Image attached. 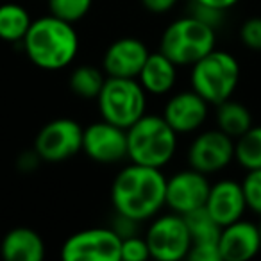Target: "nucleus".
Listing matches in <instances>:
<instances>
[{
  "mask_svg": "<svg viewBox=\"0 0 261 261\" xmlns=\"http://www.w3.org/2000/svg\"><path fill=\"white\" fill-rule=\"evenodd\" d=\"M95 100L102 120L129 129L147 113L149 95L138 83V79L106 77L100 93Z\"/></svg>",
  "mask_w": 261,
  "mask_h": 261,
  "instance_id": "6",
  "label": "nucleus"
},
{
  "mask_svg": "<svg viewBox=\"0 0 261 261\" xmlns=\"http://www.w3.org/2000/svg\"><path fill=\"white\" fill-rule=\"evenodd\" d=\"M167 177L163 168L130 161L116 174L109 190L113 211L138 222H149L165 207Z\"/></svg>",
  "mask_w": 261,
  "mask_h": 261,
  "instance_id": "1",
  "label": "nucleus"
},
{
  "mask_svg": "<svg viewBox=\"0 0 261 261\" xmlns=\"http://www.w3.org/2000/svg\"><path fill=\"white\" fill-rule=\"evenodd\" d=\"M186 161L206 175L218 174L234 161V140L217 127L197 130L186 150Z\"/></svg>",
  "mask_w": 261,
  "mask_h": 261,
  "instance_id": "9",
  "label": "nucleus"
},
{
  "mask_svg": "<svg viewBox=\"0 0 261 261\" xmlns=\"http://www.w3.org/2000/svg\"><path fill=\"white\" fill-rule=\"evenodd\" d=\"M211 182L206 174L188 167L167 177L165 190V207L177 215H188L204 207L210 193Z\"/></svg>",
  "mask_w": 261,
  "mask_h": 261,
  "instance_id": "11",
  "label": "nucleus"
},
{
  "mask_svg": "<svg viewBox=\"0 0 261 261\" xmlns=\"http://www.w3.org/2000/svg\"><path fill=\"white\" fill-rule=\"evenodd\" d=\"M33 23L31 13L16 2L0 4V40L8 43H22Z\"/></svg>",
  "mask_w": 261,
  "mask_h": 261,
  "instance_id": "20",
  "label": "nucleus"
},
{
  "mask_svg": "<svg viewBox=\"0 0 261 261\" xmlns=\"http://www.w3.org/2000/svg\"><path fill=\"white\" fill-rule=\"evenodd\" d=\"M150 50L142 40L123 36L111 41L102 56V70L106 77H129L136 79L149 58Z\"/></svg>",
  "mask_w": 261,
  "mask_h": 261,
  "instance_id": "14",
  "label": "nucleus"
},
{
  "mask_svg": "<svg viewBox=\"0 0 261 261\" xmlns=\"http://www.w3.org/2000/svg\"><path fill=\"white\" fill-rule=\"evenodd\" d=\"M186 259L190 261H222L218 243L213 242H195L192 243Z\"/></svg>",
  "mask_w": 261,
  "mask_h": 261,
  "instance_id": "28",
  "label": "nucleus"
},
{
  "mask_svg": "<svg viewBox=\"0 0 261 261\" xmlns=\"http://www.w3.org/2000/svg\"><path fill=\"white\" fill-rule=\"evenodd\" d=\"M163 118L179 136L193 135L202 129L210 116V104L197 91L182 90L170 95L163 106Z\"/></svg>",
  "mask_w": 261,
  "mask_h": 261,
  "instance_id": "13",
  "label": "nucleus"
},
{
  "mask_svg": "<svg viewBox=\"0 0 261 261\" xmlns=\"http://www.w3.org/2000/svg\"><path fill=\"white\" fill-rule=\"evenodd\" d=\"M257 225H259V234H261V217H259V224H257Z\"/></svg>",
  "mask_w": 261,
  "mask_h": 261,
  "instance_id": "33",
  "label": "nucleus"
},
{
  "mask_svg": "<svg viewBox=\"0 0 261 261\" xmlns=\"http://www.w3.org/2000/svg\"><path fill=\"white\" fill-rule=\"evenodd\" d=\"M83 152L98 165L127 160V129L108 120H98L83 129Z\"/></svg>",
  "mask_w": 261,
  "mask_h": 261,
  "instance_id": "12",
  "label": "nucleus"
},
{
  "mask_svg": "<svg viewBox=\"0 0 261 261\" xmlns=\"http://www.w3.org/2000/svg\"><path fill=\"white\" fill-rule=\"evenodd\" d=\"M222 261H249L261 250L259 225L245 218L222 227L218 236Z\"/></svg>",
  "mask_w": 261,
  "mask_h": 261,
  "instance_id": "15",
  "label": "nucleus"
},
{
  "mask_svg": "<svg viewBox=\"0 0 261 261\" xmlns=\"http://www.w3.org/2000/svg\"><path fill=\"white\" fill-rule=\"evenodd\" d=\"M240 41L252 52H261V16H250L240 27Z\"/></svg>",
  "mask_w": 261,
  "mask_h": 261,
  "instance_id": "27",
  "label": "nucleus"
},
{
  "mask_svg": "<svg viewBox=\"0 0 261 261\" xmlns=\"http://www.w3.org/2000/svg\"><path fill=\"white\" fill-rule=\"evenodd\" d=\"M190 88L210 106H217L234 95L240 83V63L231 52L215 47L190 66Z\"/></svg>",
  "mask_w": 261,
  "mask_h": 261,
  "instance_id": "5",
  "label": "nucleus"
},
{
  "mask_svg": "<svg viewBox=\"0 0 261 261\" xmlns=\"http://www.w3.org/2000/svg\"><path fill=\"white\" fill-rule=\"evenodd\" d=\"M122 238L111 227H88L65 240L61 257L65 261H120Z\"/></svg>",
  "mask_w": 261,
  "mask_h": 261,
  "instance_id": "10",
  "label": "nucleus"
},
{
  "mask_svg": "<svg viewBox=\"0 0 261 261\" xmlns=\"http://www.w3.org/2000/svg\"><path fill=\"white\" fill-rule=\"evenodd\" d=\"M215 122H217V129L231 136L232 140L240 138L245 130L254 125L252 113L249 111V108L232 97L215 106Z\"/></svg>",
  "mask_w": 261,
  "mask_h": 261,
  "instance_id": "19",
  "label": "nucleus"
},
{
  "mask_svg": "<svg viewBox=\"0 0 261 261\" xmlns=\"http://www.w3.org/2000/svg\"><path fill=\"white\" fill-rule=\"evenodd\" d=\"M93 0H47L48 13L75 25L91 11Z\"/></svg>",
  "mask_w": 261,
  "mask_h": 261,
  "instance_id": "24",
  "label": "nucleus"
},
{
  "mask_svg": "<svg viewBox=\"0 0 261 261\" xmlns=\"http://www.w3.org/2000/svg\"><path fill=\"white\" fill-rule=\"evenodd\" d=\"M41 163V158L38 156L36 150H29V152H23L18 160V168L23 172H33L38 168V165Z\"/></svg>",
  "mask_w": 261,
  "mask_h": 261,
  "instance_id": "31",
  "label": "nucleus"
},
{
  "mask_svg": "<svg viewBox=\"0 0 261 261\" xmlns=\"http://www.w3.org/2000/svg\"><path fill=\"white\" fill-rule=\"evenodd\" d=\"M142 6L154 15H165L179 4V0H140Z\"/></svg>",
  "mask_w": 261,
  "mask_h": 261,
  "instance_id": "30",
  "label": "nucleus"
},
{
  "mask_svg": "<svg viewBox=\"0 0 261 261\" xmlns=\"http://www.w3.org/2000/svg\"><path fill=\"white\" fill-rule=\"evenodd\" d=\"M79 34L75 25L54 15L33 18L22 41V48L29 61L45 72H58L75 61L79 54Z\"/></svg>",
  "mask_w": 261,
  "mask_h": 261,
  "instance_id": "2",
  "label": "nucleus"
},
{
  "mask_svg": "<svg viewBox=\"0 0 261 261\" xmlns=\"http://www.w3.org/2000/svg\"><path fill=\"white\" fill-rule=\"evenodd\" d=\"M185 220L190 229V234H192V243L195 242L218 243V236H220L222 227L210 217V213L204 207L185 215Z\"/></svg>",
  "mask_w": 261,
  "mask_h": 261,
  "instance_id": "23",
  "label": "nucleus"
},
{
  "mask_svg": "<svg viewBox=\"0 0 261 261\" xmlns=\"http://www.w3.org/2000/svg\"><path fill=\"white\" fill-rule=\"evenodd\" d=\"M240 182L245 195L247 210L261 217V168L245 170V175Z\"/></svg>",
  "mask_w": 261,
  "mask_h": 261,
  "instance_id": "25",
  "label": "nucleus"
},
{
  "mask_svg": "<svg viewBox=\"0 0 261 261\" xmlns=\"http://www.w3.org/2000/svg\"><path fill=\"white\" fill-rule=\"evenodd\" d=\"M179 66L167 58L161 50L150 52L145 65L138 73V83L152 97H165L170 95L177 83Z\"/></svg>",
  "mask_w": 261,
  "mask_h": 261,
  "instance_id": "17",
  "label": "nucleus"
},
{
  "mask_svg": "<svg viewBox=\"0 0 261 261\" xmlns=\"http://www.w3.org/2000/svg\"><path fill=\"white\" fill-rule=\"evenodd\" d=\"M140 225H142V222L138 220H133V218L125 217V215L122 213H113V218H111V224H109V227L113 229V231L116 232V234L120 236V238H127V236H133V234H140Z\"/></svg>",
  "mask_w": 261,
  "mask_h": 261,
  "instance_id": "29",
  "label": "nucleus"
},
{
  "mask_svg": "<svg viewBox=\"0 0 261 261\" xmlns=\"http://www.w3.org/2000/svg\"><path fill=\"white\" fill-rule=\"evenodd\" d=\"M150 257V250L145 236L133 234L122 240L120 247V261H145Z\"/></svg>",
  "mask_w": 261,
  "mask_h": 261,
  "instance_id": "26",
  "label": "nucleus"
},
{
  "mask_svg": "<svg viewBox=\"0 0 261 261\" xmlns=\"http://www.w3.org/2000/svg\"><path fill=\"white\" fill-rule=\"evenodd\" d=\"M204 210L220 227L243 218L247 211L242 182L234 179H220L213 182L207 193Z\"/></svg>",
  "mask_w": 261,
  "mask_h": 261,
  "instance_id": "16",
  "label": "nucleus"
},
{
  "mask_svg": "<svg viewBox=\"0 0 261 261\" xmlns=\"http://www.w3.org/2000/svg\"><path fill=\"white\" fill-rule=\"evenodd\" d=\"M179 135L163 115L145 113L127 129V160L145 167L163 168L174 160Z\"/></svg>",
  "mask_w": 261,
  "mask_h": 261,
  "instance_id": "3",
  "label": "nucleus"
},
{
  "mask_svg": "<svg viewBox=\"0 0 261 261\" xmlns=\"http://www.w3.org/2000/svg\"><path fill=\"white\" fill-rule=\"evenodd\" d=\"M83 129L68 116L47 122L34 138V150L45 163H63L83 152Z\"/></svg>",
  "mask_w": 261,
  "mask_h": 261,
  "instance_id": "8",
  "label": "nucleus"
},
{
  "mask_svg": "<svg viewBox=\"0 0 261 261\" xmlns=\"http://www.w3.org/2000/svg\"><path fill=\"white\" fill-rule=\"evenodd\" d=\"M143 236L149 245L150 257L158 261L186 259L192 247V234L185 217L174 211L150 218Z\"/></svg>",
  "mask_w": 261,
  "mask_h": 261,
  "instance_id": "7",
  "label": "nucleus"
},
{
  "mask_svg": "<svg viewBox=\"0 0 261 261\" xmlns=\"http://www.w3.org/2000/svg\"><path fill=\"white\" fill-rule=\"evenodd\" d=\"M195 4H200V6H206V8H213V9H218V11H229L232 9L236 4H240V0H192Z\"/></svg>",
  "mask_w": 261,
  "mask_h": 261,
  "instance_id": "32",
  "label": "nucleus"
},
{
  "mask_svg": "<svg viewBox=\"0 0 261 261\" xmlns=\"http://www.w3.org/2000/svg\"><path fill=\"white\" fill-rule=\"evenodd\" d=\"M234 161L243 170L261 168V125H252L234 140Z\"/></svg>",
  "mask_w": 261,
  "mask_h": 261,
  "instance_id": "22",
  "label": "nucleus"
},
{
  "mask_svg": "<svg viewBox=\"0 0 261 261\" xmlns=\"http://www.w3.org/2000/svg\"><path fill=\"white\" fill-rule=\"evenodd\" d=\"M215 47L217 29L193 15L172 20L160 38V50L179 68L192 66Z\"/></svg>",
  "mask_w": 261,
  "mask_h": 261,
  "instance_id": "4",
  "label": "nucleus"
},
{
  "mask_svg": "<svg viewBox=\"0 0 261 261\" xmlns=\"http://www.w3.org/2000/svg\"><path fill=\"white\" fill-rule=\"evenodd\" d=\"M0 254L8 261H41L47 254L45 240L31 227H15L0 242Z\"/></svg>",
  "mask_w": 261,
  "mask_h": 261,
  "instance_id": "18",
  "label": "nucleus"
},
{
  "mask_svg": "<svg viewBox=\"0 0 261 261\" xmlns=\"http://www.w3.org/2000/svg\"><path fill=\"white\" fill-rule=\"evenodd\" d=\"M106 81V73L102 68L93 65H79L72 70L68 77V86L73 95L81 98H97Z\"/></svg>",
  "mask_w": 261,
  "mask_h": 261,
  "instance_id": "21",
  "label": "nucleus"
}]
</instances>
